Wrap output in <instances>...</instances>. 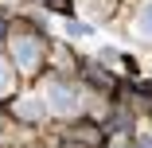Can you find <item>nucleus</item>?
Wrapping results in <instances>:
<instances>
[{
    "label": "nucleus",
    "instance_id": "1",
    "mask_svg": "<svg viewBox=\"0 0 152 148\" xmlns=\"http://www.w3.org/2000/svg\"><path fill=\"white\" fill-rule=\"evenodd\" d=\"M47 105H51L58 117H70V113H78V94L66 90V86H58V82H51V86H47Z\"/></svg>",
    "mask_w": 152,
    "mask_h": 148
},
{
    "label": "nucleus",
    "instance_id": "2",
    "mask_svg": "<svg viewBox=\"0 0 152 148\" xmlns=\"http://www.w3.org/2000/svg\"><path fill=\"white\" fill-rule=\"evenodd\" d=\"M12 55H16V63H20L23 70H35V63H39V43H35L31 35H20V39L12 43Z\"/></svg>",
    "mask_w": 152,
    "mask_h": 148
},
{
    "label": "nucleus",
    "instance_id": "3",
    "mask_svg": "<svg viewBox=\"0 0 152 148\" xmlns=\"http://www.w3.org/2000/svg\"><path fill=\"white\" fill-rule=\"evenodd\" d=\"M16 113L23 117V121H39V117H43V105H39V98H23L16 105Z\"/></svg>",
    "mask_w": 152,
    "mask_h": 148
},
{
    "label": "nucleus",
    "instance_id": "4",
    "mask_svg": "<svg viewBox=\"0 0 152 148\" xmlns=\"http://www.w3.org/2000/svg\"><path fill=\"white\" fill-rule=\"evenodd\" d=\"M137 31H140L144 39H152V0H144L140 12H137Z\"/></svg>",
    "mask_w": 152,
    "mask_h": 148
},
{
    "label": "nucleus",
    "instance_id": "5",
    "mask_svg": "<svg viewBox=\"0 0 152 148\" xmlns=\"http://www.w3.org/2000/svg\"><path fill=\"white\" fill-rule=\"evenodd\" d=\"M12 90V70H8V63H0V94H8Z\"/></svg>",
    "mask_w": 152,
    "mask_h": 148
},
{
    "label": "nucleus",
    "instance_id": "6",
    "mask_svg": "<svg viewBox=\"0 0 152 148\" xmlns=\"http://www.w3.org/2000/svg\"><path fill=\"white\" fill-rule=\"evenodd\" d=\"M66 31H70V35H90V27H82V23H66Z\"/></svg>",
    "mask_w": 152,
    "mask_h": 148
},
{
    "label": "nucleus",
    "instance_id": "7",
    "mask_svg": "<svg viewBox=\"0 0 152 148\" xmlns=\"http://www.w3.org/2000/svg\"><path fill=\"white\" fill-rule=\"evenodd\" d=\"M137 148H152V133H144V136L137 140Z\"/></svg>",
    "mask_w": 152,
    "mask_h": 148
},
{
    "label": "nucleus",
    "instance_id": "8",
    "mask_svg": "<svg viewBox=\"0 0 152 148\" xmlns=\"http://www.w3.org/2000/svg\"><path fill=\"white\" fill-rule=\"evenodd\" d=\"M113 148H125V144H121V140H117V144H113Z\"/></svg>",
    "mask_w": 152,
    "mask_h": 148
}]
</instances>
